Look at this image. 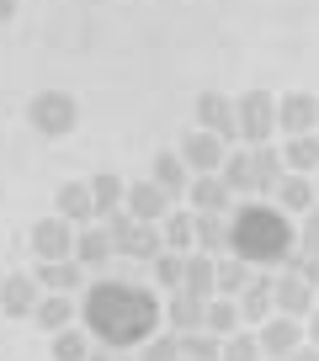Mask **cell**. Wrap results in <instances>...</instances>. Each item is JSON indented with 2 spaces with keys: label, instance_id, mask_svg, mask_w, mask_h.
Listing matches in <instances>:
<instances>
[{
  "label": "cell",
  "instance_id": "1",
  "mask_svg": "<svg viewBox=\"0 0 319 361\" xmlns=\"http://www.w3.org/2000/svg\"><path fill=\"white\" fill-rule=\"evenodd\" d=\"M80 319H85V335L96 340L102 350H133L144 340L160 335V298L149 287H133V282H96L85 287L80 298Z\"/></svg>",
  "mask_w": 319,
  "mask_h": 361
},
{
  "label": "cell",
  "instance_id": "2",
  "mask_svg": "<svg viewBox=\"0 0 319 361\" xmlns=\"http://www.w3.org/2000/svg\"><path fill=\"white\" fill-rule=\"evenodd\" d=\"M298 234L293 224H287L282 207H239L234 218H229V255H239L245 266L266 271V266H282L287 255H293Z\"/></svg>",
  "mask_w": 319,
  "mask_h": 361
},
{
  "label": "cell",
  "instance_id": "3",
  "mask_svg": "<svg viewBox=\"0 0 319 361\" xmlns=\"http://www.w3.org/2000/svg\"><path fill=\"white\" fill-rule=\"evenodd\" d=\"M27 123H32L43 138H64V133H75L80 106H75L69 90H37L32 102H27Z\"/></svg>",
  "mask_w": 319,
  "mask_h": 361
},
{
  "label": "cell",
  "instance_id": "4",
  "mask_svg": "<svg viewBox=\"0 0 319 361\" xmlns=\"http://www.w3.org/2000/svg\"><path fill=\"white\" fill-rule=\"evenodd\" d=\"M234 123H239V138H251V149L272 144V128H277L272 90H245V96L234 102Z\"/></svg>",
  "mask_w": 319,
  "mask_h": 361
},
{
  "label": "cell",
  "instance_id": "5",
  "mask_svg": "<svg viewBox=\"0 0 319 361\" xmlns=\"http://www.w3.org/2000/svg\"><path fill=\"white\" fill-rule=\"evenodd\" d=\"M27 245H32L37 260H75V228L64 224V218H37L32 234H27Z\"/></svg>",
  "mask_w": 319,
  "mask_h": 361
},
{
  "label": "cell",
  "instance_id": "6",
  "mask_svg": "<svg viewBox=\"0 0 319 361\" xmlns=\"http://www.w3.org/2000/svg\"><path fill=\"white\" fill-rule=\"evenodd\" d=\"M197 128L213 133V138H224V144H234V138H239L234 102H229L224 90H203V96H197Z\"/></svg>",
  "mask_w": 319,
  "mask_h": 361
},
{
  "label": "cell",
  "instance_id": "7",
  "mask_svg": "<svg viewBox=\"0 0 319 361\" xmlns=\"http://www.w3.org/2000/svg\"><path fill=\"white\" fill-rule=\"evenodd\" d=\"M314 123H319V96H308V90L277 96V128H287V138L314 133Z\"/></svg>",
  "mask_w": 319,
  "mask_h": 361
},
{
  "label": "cell",
  "instance_id": "8",
  "mask_svg": "<svg viewBox=\"0 0 319 361\" xmlns=\"http://www.w3.org/2000/svg\"><path fill=\"white\" fill-rule=\"evenodd\" d=\"M176 154H181L186 170H197V176H218V165H224V138L203 133V128H186Z\"/></svg>",
  "mask_w": 319,
  "mask_h": 361
},
{
  "label": "cell",
  "instance_id": "9",
  "mask_svg": "<svg viewBox=\"0 0 319 361\" xmlns=\"http://www.w3.org/2000/svg\"><path fill=\"white\" fill-rule=\"evenodd\" d=\"M255 345H261V356H272V361H287L298 345H303V324H298V319H287V314H277V319H266V324H261Z\"/></svg>",
  "mask_w": 319,
  "mask_h": 361
},
{
  "label": "cell",
  "instance_id": "10",
  "mask_svg": "<svg viewBox=\"0 0 319 361\" xmlns=\"http://www.w3.org/2000/svg\"><path fill=\"white\" fill-rule=\"evenodd\" d=\"M123 213L133 218V224H160V218L171 213V197L160 192L155 180H133L123 192Z\"/></svg>",
  "mask_w": 319,
  "mask_h": 361
},
{
  "label": "cell",
  "instance_id": "11",
  "mask_svg": "<svg viewBox=\"0 0 319 361\" xmlns=\"http://www.w3.org/2000/svg\"><path fill=\"white\" fill-rule=\"evenodd\" d=\"M272 303H277V314H287V319H308L314 287H308L303 276H293V271H282V276L272 282Z\"/></svg>",
  "mask_w": 319,
  "mask_h": 361
},
{
  "label": "cell",
  "instance_id": "12",
  "mask_svg": "<svg viewBox=\"0 0 319 361\" xmlns=\"http://www.w3.org/2000/svg\"><path fill=\"white\" fill-rule=\"evenodd\" d=\"M37 298H43V287H37V276H6L0 282V314H11V319H22V314H32L37 308Z\"/></svg>",
  "mask_w": 319,
  "mask_h": 361
},
{
  "label": "cell",
  "instance_id": "13",
  "mask_svg": "<svg viewBox=\"0 0 319 361\" xmlns=\"http://www.w3.org/2000/svg\"><path fill=\"white\" fill-rule=\"evenodd\" d=\"M234 303H239V319H251V324H266V319H272V276H266V271H255L251 287H245Z\"/></svg>",
  "mask_w": 319,
  "mask_h": 361
},
{
  "label": "cell",
  "instance_id": "14",
  "mask_svg": "<svg viewBox=\"0 0 319 361\" xmlns=\"http://www.w3.org/2000/svg\"><path fill=\"white\" fill-rule=\"evenodd\" d=\"M107 260H112V239H107V228H80V234H75V266L80 271H102Z\"/></svg>",
  "mask_w": 319,
  "mask_h": 361
},
{
  "label": "cell",
  "instance_id": "15",
  "mask_svg": "<svg viewBox=\"0 0 319 361\" xmlns=\"http://www.w3.org/2000/svg\"><path fill=\"white\" fill-rule=\"evenodd\" d=\"M251 276H255V266H245L239 255L213 260V298H234V293H245V287H251Z\"/></svg>",
  "mask_w": 319,
  "mask_h": 361
},
{
  "label": "cell",
  "instance_id": "16",
  "mask_svg": "<svg viewBox=\"0 0 319 361\" xmlns=\"http://www.w3.org/2000/svg\"><path fill=\"white\" fill-rule=\"evenodd\" d=\"M160 239H165V250H176V255H192V245H197V218L171 207V213L160 218Z\"/></svg>",
  "mask_w": 319,
  "mask_h": 361
},
{
  "label": "cell",
  "instance_id": "17",
  "mask_svg": "<svg viewBox=\"0 0 319 361\" xmlns=\"http://www.w3.org/2000/svg\"><path fill=\"white\" fill-rule=\"evenodd\" d=\"M54 202H59V218H64V224H85V218H96V207H91V186H85V180H64Z\"/></svg>",
  "mask_w": 319,
  "mask_h": 361
},
{
  "label": "cell",
  "instance_id": "18",
  "mask_svg": "<svg viewBox=\"0 0 319 361\" xmlns=\"http://www.w3.org/2000/svg\"><path fill=\"white\" fill-rule=\"evenodd\" d=\"M251 176H255V192H277L282 186V149H272V144H261V149H251Z\"/></svg>",
  "mask_w": 319,
  "mask_h": 361
},
{
  "label": "cell",
  "instance_id": "19",
  "mask_svg": "<svg viewBox=\"0 0 319 361\" xmlns=\"http://www.w3.org/2000/svg\"><path fill=\"white\" fill-rule=\"evenodd\" d=\"M149 180H155L160 192H165V197H171V202H176V197L186 192V159L176 154V149H165V154H155V176H149Z\"/></svg>",
  "mask_w": 319,
  "mask_h": 361
},
{
  "label": "cell",
  "instance_id": "20",
  "mask_svg": "<svg viewBox=\"0 0 319 361\" xmlns=\"http://www.w3.org/2000/svg\"><path fill=\"white\" fill-rule=\"evenodd\" d=\"M239 324H245V319H239V303H234V298H207V308H203V329H207V335L229 340Z\"/></svg>",
  "mask_w": 319,
  "mask_h": 361
},
{
  "label": "cell",
  "instance_id": "21",
  "mask_svg": "<svg viewBox=\"0 0 319 361\" xmlns=\"http://www.w3.org/2000/svg\"><path fill=\"white\" fill-rule=\"evenodd\" d=\"M203 298H192V293H171V303H165V319H171V329L176 335H192V329H203Z\"/></svg>",
  "mask_w": 319,
  "mask_h": 361
},
{
  "label": "cell",
  "instance_id": "22",
  "mask_svg": "<svg viewBox=\"0 0 319 361\" xmlns=\"http://www.w3.org/2000/svg\"><path fill=\"white\" fill-rule=\"evenodd\" d=\"M282 170H287V176H314V170H319V138H314V133L287 138V149H282Z\"/></svg>",
  "mask_w": 319,
  "mask_h": 361
},
{
  "label": "cell",
  "instance_id": "23",
  "mask_svg": "<svg viewBox=\"0 0 319 361\" xmlns=\"http://www.w3.org/2000/svg\"><path fill=\"white\" fill-rule=\"evenodd\" d=\"M181 293H192V298H213V255H203V250H192L186 255V271H181Z\"/></svg>",
  "mask_w": 319,
  "mask_h": 361
},
{
  "label": "cell",
  "instance_id": "24",
  "mask_svg": "<svg viewBox=\"0 0 319 361\" xmlns=\"http://www.w3.org/2000/svg\"><path fill=\"white\" fill-rule=\"evenodd\" d=\"M32 319L48 329V335H59V329H69V319H75V303H69L64 293H43L32 308Z\"/></svg>",
  "mask_w": 319,
  "mask_h": 361
},
{
  "label": "cell",
  "instance_id": "25",
  "mask_svg": "<svg viewBox=\"0 0 319 361\" xmlns=\"http://www.w3.org/2000/svg\"><path fill=\"white\" fill-rule=\"evenodd\" d=\"M80 276H85V271H80L75 260H37V287H48V293L69 298V287H80Z\"/></svg>",
  "mask_w": 319,
  "mask_h": 361
},
{
  "label": "cell",
  "instance_id": "26",
  "mask_svg": "<svg viewBox=\"0 0 319 361\" xmlns=\"http://www.w3.org/2000/svg\"><path fill=\"white\" fill-rule=\"evenodd\" d=\"M85 186H91V207H96V218H112L117 207H123V192H128V186L112 176V170H102V176L85 180Z\"/></svg>",
  "mask_w": 319,
  "mask_h": 361
},
{
  "label": "cell",
  "instance_id": "27",
  "mask_svg": "<svg viewBox=\"0 0 319 361\" xmlns=\"http://www.w3.org/2000/svg\"><path fill=\"white\" fill-rule=\"evenodd\" d=\"M277 202H282V213H308L314 207V180L308 176H282V186H277Z\"/></svg>",
  "mask_w": 319,
  "mask_h": 361
},
{
  "label": "cell",
  "instance_id": "28",
  "mask_svg": "<svg viewBox=\"0 0 319 361\" xmlns=\"http://www.w3.org/2000/svg\"><path fill=\"white\" fill-rule=\"evenodd\" d=\"M186 197L197 202V213H229V186L218 176H197Z\"/></svg>",
  "mask_w": 319,
  "mask_h": 361
},
{
  "label": "cell",
  "instance_id": "29",
  "mask_svg": "<svg viewBox=\"0 0 319 361\" xmlns=\"http://www.w3.org/2000/svg\"><path fill=\"white\" fill-rule=\"evenodd\" d=\"M197 250H203V255H224V250H229L224 213H197Z\"/></svg>",
  "mask_w": 319,
  "mask_h": 361
},
{
  "label": "cell",
  "instance_id": "30",
  "mask_svg": "<svg viewBox=\"0 0 319 361\" xmlns=\"http://www.w3.org/2000/svg\"><path fill=\"white\" fill-rule=\"evenodd\" d=\"M218 180L229 186V197H234V192H255V176H251V149H245V154H224V165H218Z\"/></svg>",
  "mask_w": 319,
  "mask_h": 361
},
{
  "label": "cell",
  "instance_id": "31",
  "mask_svg": "<svg viewBox=\"0 0 319 361\" xmlns=\"http://www.w3.org/2000/svg\"><path fill=\"white\" fill-rule=\"evenodd\" d=\"M48 350H54V361H85L91 356V335H85V329H59V335L48 340Z\"/></svg>",
  "mask_w": 319,
  "mask_h": 361
},
{
  "label": "cell",
  "instance_id": "32",
  "mask_svg": "<svg viewBox=\"0 0 319 361\" xmlns=\"http://www.w3.org/2000/svg\"><path fill=\"white\" fill-rule=\"evenodd\" d=\"M149 266H155V282H160V287L181 293V271H186V255H176V250H160V255L149 260Z\"/></svg>",
  "mask_w": 319,
  "mask_h": 361
},
{
  "label": "cell",
  "instance_id": "33",
  "mask_svg": "<svg viewBox=\"0 0 319 361\" xmlns=\"http://www.w3.org/2000/svg\"><path fill=\"white\" fill-rule=\"evenodd\" d=\"M218 345H224L218 335L192 329V335H181V361H218Z\"/></svg>",
  "mask_w": 319,
  "mask_h": 361
},
{
  "label": "cell",
  "instance_id": "34",
  "mask_svg": "<svg viewBox=\"0 0 319 361\" xmlns=\"http://www.w3.org/2000/svg\"><path fill=\"white\" fill-rule=\"evenodd\" d=\"M218 361H261V345H255V335H229L224 345H218Z\"/></svg>",
  "mask_w": 319,
  "mask_h": 361
},
{
  "label": "cell",
  "instance_id": "35",
  "mask_svg": "<svg viewBox=\"0 0 319 361\" xmlns=\"http://www.w3.org/2000/svg\"><path fill=\"white\" fill-rule=\"evenodd\" d=\"M176 356H181V335H155V340H144L138 361H176Z\"/></svg>",
  "mask_w": 319,
  "mask_h": 361
},
{
  "label": "cell",
  "instance_id": "36",
  "mask_svg": "<svg viewBox=\"0 0 319 361\" xmlns=\"http://www.w3.org/2000/svg\"><path fill=\"white\" fill-rule=\"evenodd\" d=\"M282 266L293 271V276H303L308 287H319V260H314V255H303V250H293V255H287Z\"/></svg>",
  "mask_w": 319,
  "mask_h": 361
},
{
  "label": "cell",
  "instance_id": "37",
  "mask_svg": "<svg viewBox=\"0 0 319 361\" xmlns=\"http://www.w3.org/2000/svg\"><path fill=\"white\" fill-rule=\"evenodd\" d=\"M298 250L319 260V207H308V218H303V234H298Z\"/></svg>",
  "mask_w": 319,
  "mask_h": 361
},
{
  "label": "cell",
  "instance_id": "38",
  "mask_svg": "<svg viewBox=\"0 0 319 361\" xmlns=\"http://www.w3.org/2000/svg\"><path fill=\"white\" fill-rule=\"evenodd\" d=\"M303 340H308V345H319V303L308 308V324H303Z\"/></svg>",
  "mask_w": 319,
  "mask_h": 361
},
{
  "label": "cell",
  "instance_id": "39",
  "mask_svg": "<svg viewBox=\"0 0 319 361\" xmlns=\"http://www.w3.org/2000/svg\"><path fill=\"white\" fill-rule=\"evenodd\" d=\"M287 361H319V345H308V340H303V345H298Z\"/></svg>",
  "mask_w": 319,
  "mask_h": 361
},
{
  "label": "cell",
  "instance_id": "40",
  "mask_svg": "<svg viewBox=\"0 0 319 361\" xmlns=\"http://www.w3.org/2000/svg\"><path fill=\"white\" fill-rule=\"evenodd\" d=\"M11 16H16V0H0V27L11 22Z\"/></svg>",
  "mask_w": 319,
  "mask_h": 361
},
{
  "label": "cell",
  "instance_id": "41",
  "mask_svg": "<svg viewBox=\"0 0 319 361\" xmlns=\"http://www.w3.org/2000/svg\"><path fill=\"white\" fill-rule=\"evenodd\" d=\"M85 361H117V356H112V350H102V345H91V356H85Z\"/></svg>",
  "mask_w": 319,
  "mask_h": 361
},
{
  "label": "cell",
  "instance_id": "42",
  "mask_svg": "<svg viewBox=\"0 0 319 361\" xmlns=\"http://www.w3.org/2000/svg\"><path fill=\"white\" fill-rule=\"evenodd\" d=\"M117 361H128V356H117Z\"/></svg>",
  "mask_w": 319,
  "mask_h": 361
},
{
  "label": "cell",
  "instance_id": "43",
  "mask_svg": "<svg viewBox=\"0 0 319 361\" xmlns=\"http://www.w3.org/2000/svg\"><path fill=\"white\" fill-rule=\"evenodd\" d=\"M176 361H181V356H176Z\"/></svg>",
  "mask_w": 319,
  "mask_h": 361
}]
</instances>
